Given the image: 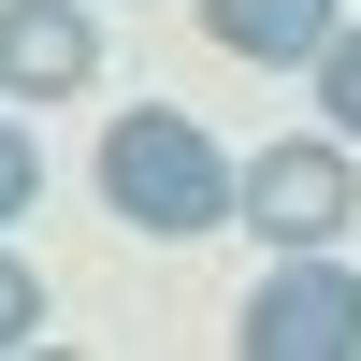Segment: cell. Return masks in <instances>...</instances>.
Returning a JSON list of instances; mask_svg holds the SVG:
<instances>
[{
    "mask_svg": "<svg viewBox=\"0 0 361 361\" xmlns=\"http://www.w3.org/2000/svg\"><path fill=\"white\" fill-rule=\"evenodd\" d=\"M102 202L145 231V246H188V231L231 217V145L202 130V116H173V102H130L102 130Z\"/></svg>",
    "mask_w": 361,
    "mask_h": 361,
    "instance_id": "1",
    "label": "cell"
},
{
    "mask_svg": "<svg viewBox=\"0 0 361 361\" xmlns=\"http://www.w3.org/2000/svg\"><path fill=\"white\" fill-rule=\"evenodd\" d=\"M347 217H361V145L347 130H289V145L231 159V231H260V246H347Z\"/></svg>",
    "mask_w": 361,
    "mask_h": 361,
    "instance_id": "2",
    "label": "cell"
},
{
    "mask_svg": "<svg viewBox=\"0 0 361 361\" xmlns=\"http://www.w3.org/2000/svg\"><path fill=\"white\" fill-rule=\"evenodd\" d=\"M246 361H361V260L347 246H275V275L231 318Z\"/></svg>",
    "mask_w": 361,
    "mask_h": 361,
    "instance_id": "3",
    "label": "cell"
},
{
    "mask_svg": "<svg viewBox=\"0 0 361 361\" xmlns=\"http://www.w3.org/2000/svg\"><path fill=\"white\" fill-rule=\"evenodd\" d=\"M0 87H15V102L102 87V15H87V0H0Z\"/></svg>",
    "mask_w": 361,
    "mask_h": 361,
    "instance_id": "4",
    "label": "cell"
},
{
    "mask_svg": "<svg viewBox=\"0 0 361 361\" xmlns=\"http://www.w3.org/2000/svg\"><path fill=\"white\" fill-rule=\"evenodd\" d=\"M333 29H347V0H202V44H217V58H260V73H304Z\"/></svg>",
    "mask_w": 361,
    "mask_h": 361,
    "instance_id": "5",
    "label": "cell"
},
{
    "mask_svg": "<svg viewBox=\"0 0 361 361\" xmlns=\"http://www.w3.org/2000/svg\"><path fill=\"white\" fill-rule=\"evenodd\" d=\"M304 73H318V116H333V130L361 145V15H347V29H333V44H318V58H304Z\"/></svg>",
    "mask_w": 361,
    "mask_h": 361,
    "instance_id": "6",
    "label": "cell"
},
{
    "mask_svg": "<svg viewBox=\"0 0 361 361\" xmlns=\"http://www.w3.org/2000/svg\"><path fill=\"white\" fill-rule=\"evenodd\" d=\"M44 318H58V289L15 260V231H0V347H44Z\"/></svg>",
    "mask_w": 361,
    "mask_h": 361,
    "instance_id": "7",
    "label": "cell"
},
{
    "mask_svg": "<svg viewBox=\"0 0 361 361\" xmlns=\"http://www.w3.org/2000/svg\"><path fill=\"white\" fill-rule=\"evenodd\" d=\"M44 202V145H29V116H0V231Z\"/></svg>",
    "mask_w": 361,
    "mask_h": 361,
    "instance_id": "8",
    "label": "cell"
}]
</instances>
